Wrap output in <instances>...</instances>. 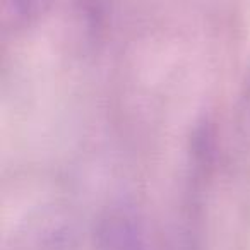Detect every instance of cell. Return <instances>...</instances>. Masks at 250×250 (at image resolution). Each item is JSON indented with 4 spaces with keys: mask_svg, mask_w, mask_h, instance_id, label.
<instances>
[{
    "mask_svg": "<svg viewBox=\"0 0 250 250\" xmlns=\"http://www.w3.org/2000/svg\"><path fill=\"white\" fill-rule=\"evenodd\" d=\"M94 250H149L143 219L129 208H111L94 228Z\"/></svg>",
    "mask_w": 250,
    "mask_h": 250,
    "instance_id": "6da1fadb",
    "label": "cell"
},
{
    "mask_svg": "<svg viewBox=\"0 0 250 250\" xmlns=\"http://www.w3.org/2000/svg\"><path fill=\"white\" fill-rule=\"evenodd\" d=\"M53 0H0V21L9 33H21L36 26L52 9Z\"/></svg>",
    "mask_w": 250,
    "mask_h": 250,
    "instance_id": "7a4b0ae2",
    "label": "cell"
},
{
    "mask_svg": "<svg viewBox=\"0 0 250 250\" xmlns=\"http://www.w3.org/2000/svg\"><path fill=\"white\" fill-rule=\"evenodd\" d=\"M238 111H240V122L242 127L250 134V65L245 72L240 89V101H238Z\"/></svg>",
    "mask_w": 250,
    "mask_h": 250,
    "instance_id": "3957f363",
    "label": "cell"
}]
</instances>
